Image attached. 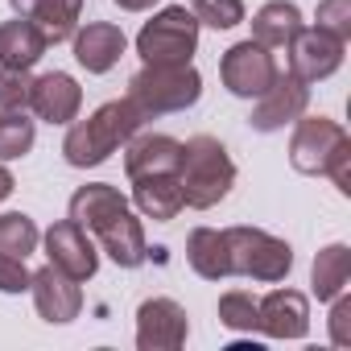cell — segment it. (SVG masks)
Here are the masks:
<instances>
[{
    "label": "cell",
    "instance_id": "obj_1",
    "mask_svg": "<svg viewBox=\"0 0 351 351\" xmlns=\"http://www.w3.org/2000/svg\"><path fill=\"white\" fill-rule=\"evenodd\" d=\"M145 128V116L128 99H108L99 104L87 120H71L62 136V157L75 169H95L104 165L116 149H124L136 132Z\"/></svg>",
    "mask_w": 351,
    "mask_h": 351
},
{
    "label": "cell",
    "instance_id": "obj_2",
    "mask_svg": "<svg viewBox=\"0 0 351 351\" xmlns=\"http://www.w3.org/2000/svg\"><path fill=\"white\" fill-rule=\"evenodd\" d=\"M289 165L310 178H330L339 195H351V136L330 116H298L289 136Z\"/></svg>",
    "mask_w": 351,
    "mask_h": 351
},
{
    "label": "cell",
    "instance_id": "obj_3",
    "mask_svg": "<svg viewBox=\"0 0 351 351\" xmlns=\"http://www.w3.org/2000/svg\"><path fill=\"white\" fill-rule=\"evenodd\" d=\"M178 186H182V203L195 211H211L219 207L232 186H236V161L223 149L219 136L199 132L191 141H182V157H178Z\"/></svg>",
    "mask_w": 351,
    "mask_h": 351
},
{
    "label": "cell",
    "instance_id": "obj_4",
    "mask_svg": "<svg viewBox=\"0 0 351 351\" xmlns=\"http://www.w3.org/2000/svg\"><path fill=\"white\" fill-rule=\"evenodd\" d=\"M124 99L145 120L173 116V112H191L203 99V75L195 71V62H182V66H153V62H145L128 79V95Z\"/></svg>",
    "mask_w": 351,
    "mask_h": 351
},
{
    "label": "cell",
    "instance_id": "obj_5",
    "mask_svg": "<svg viewBox=\"0 0 351 351\" xmlns=\"http://www.w3.org/2000/svg\"><path fill=\"white\" fill-rule=\"evenodd\" d=\"M228 240V261H232V277H252L261 285H281L293 269V248L281 236H269L265 228H223Z\"/></svg>",
    "mask_w": 351,
    "mask_h": 351
},
{
    "label": "cell",
    "instance_id": "obj_6",
    "mask_svg": "<svg viewBox=\"0 0 351 351\" xmlns=\"http://www.w3.org/2000/svg\"><path fill=\"white\" fill-rule=\"evenodd\" d=\"M199 21L186 5H165L161 13H153V21L141 25L136 34V54L141 62H153V66H182V62H195V50H199Z\"/></svg>",
    "mask_w": 351,
    "mask_h": 351
},
{
    "label": "cell",
    "instance_id": "obj_7",
    "mask_svg": "<svg viewBox=\"0 0 351 351\" xmlns=\"http://www.w3.org/2000/svg\"><path fill=\"white\" fill-rule=\"evenodd\" d=\"M277 71H281V66H277V54H273L269 46L252 42V38L228 46L223 58H219V79H223V87H228L236 99H256V95L277 79Z\"/></svg>",
    "mask_w": 351,
    "mask_h": 351
},
{
    "label": "cell",
    "instance_id": "obj_8",
    "mask_svg": "<svg viewBox=\"0 0 351 351\" xmlns=\"http://www.w3.org/2000/svg\"><path fill=\"white\" fill-rule=\"evenodd\" d=\"M42 248H46V261L54 269H62L66 277L75 281H91L99 273V244L87 228H79L75 219H58L42 232Z\"/></svg>",
    "mask_w": 351,
    "mask_h": 351
},
{
    "label": "cell",
    "instance_id": "obj_9",
    "mask_svg": "<svg viewBox=\"0 0 351 351\" xmlns=\"http://www.w3.org/2000/svg\"><path fill=\"white\" fill-rule=\"evenodd\" d=\"M310 108V83H302L289 71H277V79L252 99V132H281L285 124H293L298 116H306Z\"/></svg>",
    "mask_w": 351,
    "mask_h": 351
},
{
    "label": "cell",
    "instance_id": "obj_10",
    "mask_svg": "<svg viewBox=\"0 0 351 351\" xmlns=\"http://www.w3.org/2000/svg\"><path fill=\"white\" fill-rule=\"evenodd\" d=\"M191 335L186 306L173 298H145L136 306V347L141 351H178Z\"/></svg>",
    "mask_w": 351,
    "mask_h": 351
},
{
    "label": "cell",
    "instance_id": "obj_11",
    "mask_svg": "<svg viewBox=\"0 0 351 351\" xmlns=\"http://www.w3.org/2000/svg\"><path fill=\"white\" fill-rule=\"evenodd\" d=\"M285 54H289V75H298L302 83H322V79H330L343 66L347 42L330 38L318 25H302L298 38L285 46Z\"/></svg>",
    "mask_w": 351,
    "mask_h": 351
},
{
    "label": "cell",
    "instance_id": "obj_12",
    "mask_svg": "<svg viewBox=\"0 0 351 351\" xmlns=\"http://www.w3.org/2000/svg\"><path fill=\"white\" fill-rule=\"evenodd\" d=\"M91 236H95L99 252H104L112 265H120V269H141V265L149 261L145 223L132 215V207H120V211H112L108 219H99V223L91 228Z\"/></svg>",
    "mask_w": 351,
    "mask_h": 351
},
{
    "label": "cell",
    "instance_id": "obj_13",
    "mask_svg": "<svg viewBox=\"0 0 351 351\" xmlns=\"http://www.w3.org/2000/svg\"><path fill=\"white\" fill-rule=\"evenodd\" d=\"M83 281H75V277H66L62 269H54L50 261L34 273V281H29V293H34V310H38V318L42 322H50V326H62V322H75L79 314H83V289H79Z\"/></svg>",
    "mask_w": 351,
    "mask_h": 351
},
{
    "label": "cell",
    "instance_id": "obj_14",
    "mask_svg": "<svg viewBox=\"0 0 351 351\" xmlns=\"http://www.w3.org/2000/svg\"><path fill=\"white\" fill-rule=\"evenodd\" d=\"M256 330L265 339H306L310 335V298L302 289H269L256 298Z\"/></svg>",
    "mask_w": 351,
    "mask_h": 351
},
{
    "label": "cell",
    "instance_id": "obj_15",
    "mask_svg": "<svg viewBox=\"0 0 351 351\" xmlns=\"http://www.w3.org/2000/svg\"><path fill=\"white\" fill-rule=\"evenodd\" d=\"M79 108H83V87L75 75L66 71H46L34 79L29 87V112L46 124H71L79 120Z\"/></svg>",
    "mask_w": 351,
    "mask_h": 351
},
{
    "label": "cell",
    "instance_id": "obj_16",
    "mask_svg": "<svg viewBox=\"0 0 351 351\" xmlns=\"http://www.w3.org/2000/svg\"><path fill=\"white\" fill-rule=\"evenodd\" d=\"M71 46H75V62H79L87 75H108V71L124 58L128 38H124V29L112 25V21H87L83 29H75Z\"/></svg>",
    "mask_w": 351,
    "mask_h": 351
},
{
    "label": "cell",
    "instance_id": "obj_17",
    "mask_svg": "<svg viewBox=\"0 0 351 351\" xmlns=\"http://www.w3.org/2000/svg\"><path fill=\"white\" fill-rule=\"evenodd\" d=\"M182 141H173L165 132H136L124 145V173L132 178H149V173H178Z\"/></svg>",
    "mask_w": 351,
    "mask_h": 351
},
{
    "label": "cell",
    "instance_id": "obj_18",
    "mask_svg": "<svg viewBox=\"0 0 351 351\" xmlns=\"http://www.w3.org/2000/svg\"><path fill=\"white\" fill-rule=\"evenodd\" d=\"M9 9H13L17 17H29V21L42 29L46 46H62V42H71L75 29H79L83 0H9Z\"/></svg>",
    "mask_w": 351,
    "mask_h": 351
},
{
    "label": "cell",
    "instance_id": "obj_19",
    "mask_svg": "<svg viewBox=\"0 0 351 351\" xmlns=\"http://www.w3.org/2000/svg\"><path fill=\"white\" fill-rule=\"evenodd\" d=\"M132 207L153 219V223H169L178 219L182 203V186H178V173H149V178H132Z\"/></svg>",
    "mask_w": 351,
    "mask_h": 351
},
{
    "label": "cell",
    "instance_id": "obj_20",
    "mask_svg": "<svg viewBox=\"0 0 351 351\" xmlns=\"http://www.w3.org/2000/svg\"><path fill=\"white\" fill-rule=\"evenodd\" d=\"M302 25L306 21H302V9L293 0H269V5H261L252 13V42H261L269 50H285Z\"/></svg>",
    "mask_w": 351,
    "mask_h": 351
},
{
    "label": "cell",
    "instance_id": "obj_21",
    "mask_svg": "<svg viewBox=\"0 0 351 351\" xmlns=\"http://www.w3.org/2000/svg\"><path fill=\"white\" fill-rule=\"evenodd\" d=\"M46 38L42 29L29 21V17H13L0 25V62L5 66H21V71H34L42 58H46Z\"/></svg>",
    "mask_w": 351,
    "mask_h": 351
},
{
    "label": "cell",
    "instance_id": "obj_22",
    "mask_svg": "<svg viewBox=\"0 0 351 351\" xmlns=\"http://www.w3.org/2000/svg\"><path fill=\"white\" fill-rule=\"evenodd\" d=\"M186 265L203 277V281H223L232 277V261H228V240L219 228H195L186 236Z\"/></svg>",
    "mask_w": 351,
    "mask_h": 351
},
{
    "label": "cell",
    "instance_id": "obj_23",
    "mask_svg": "<svg viewBox=\"0 0 351 351\" xmlns=\"http://www.w3.org/2000/svg\"><path fill=\"white\" fill-rule=\"evenodd\" d=\"M120 207H128V199L112 186V182H87V186H79L75 195H71V203H66V219H75L79 228H95L99 219H108L112 211H120Z\"/></svg>",
    "mask_w": 351,
    "mask_h": 351
},
{
    "label": "cell",
    "instance_id": "obj_24",
    "mask_svg": "<svg viewBox=\"0 0 351 351\" xmlns=\"http://www.w3.org/2000/svg\"><path fill=\"white\" fill-rule=\"evenodd\" d=\"M351 281V248L347 244H326L318 248L314 265H310V293L318 302H330L335 293H343Z\"/></svg>",
    "mask_w": 351,
    "mask_h": 351
},
{
    "label": "cell",
    "instance_id": "obj_25",
    "mask_svg": "<svg viewBox=\"0 0 351 351\" xmlns=\"http://www.w3.org/2000/svg\"><path fill=\"white\" fill-rule=\"evenodd\" d=\"M38 120L25 116V108H0V161H17L34 149Z\"/></svg>",
    "mask_w": 351,
    "mask_h": 351
},
{
    "label": "cell",
    "instance_id": "obj_26",
    "mask_svg": "<svg viewBox=\"0 0 351 351\" xmlns=\"http://www.w3.org/2000/svg\"><path fill=\"white\" fill-rule=\"evenodd\" d=\"M38 244H42V232L25 211H5L0 215V252L29 261L38 252Z\"/></svg>",
    "mask_w": 351,
    "mask_h": 351
},
{
    "label": "cell",
    "instance_id": "obj_27",
    "mask_svg": "<svg viewBox=\"0 0 351 351\" xmlns=\"http://www.w3.org/2000/svg\"><path fill=\"white\" fill-rule=\"evenodd\" d=\"M219 322L236 335H252L256 330V298L244 289H228L219 298Z\"/></svg>",
    "mask_w": 351,
    "mask_h": 351
},
{
    "label": "cell",
    "instance_id": "obj_28",
    "mask_svg": "<svg viewBox=\"0 0 351 351\" xmlns=\"http://www.w3.org/2000/svg\"><path fill=\"white\" fill-rule=\"evenodd\" d=\"M191 13L207 29H236L244 25V0H191Z\"/></svg>",
    "mask_w": 351,
    "mask_h": 351
},
{
    "label": "cell",
    "instance_id": "obj_29",
    "mask_svg": "<svg viewBox=\"0 0 351 351\" xmlns=\"http://www.w3.org/2000/svg\"><path fill=\"white\" fill-rule=\"evenodd\" d=\"M29 87H34L29 71L0 62V108H29Z\"/></svg>",
    "mask_w": 351,
    "mask_h": 351
},
{
    "label": "cell",
    "instance_id": "obj_30",
    "mask_svg": "<svg viewBox=\"0 0 351 351\" xmlns=\"http://www.w3.org/2000/svg\"><path fill=\"white\" fill-rule=\"evenodd\" d=\"M318 29H326L339 42H351V0H318V13H314Z\"/></svg>",
    "mask_w": 351,
    "mask_h": 351
},
{
    "label": "cell",
    "instance_id": "obj_31",
    "mask_svg": "<svg viewBox=\"0 0 351 351\" xmlns=\"http://www.w3.org/2000/svg\"><path fill=\"white\" fill-rule=\"evenodd\" d=\"M326 330H330V343H335V347H351V298H347V289L330 298Z\"/></svg>",
    "mask_w": 351,
    "mask_h": 351
},
{
    "label": "cell",
    "instance_id": "obj_32",
    "mask_svg": "<svg viewBox=\"0 0 351 351\" xmlns=\"http://www.w3.org/2000/svg\"><path fill=\"white\" fill-rule=\"evenodd\" d=\"M29 281H34V273L25 269L21 256L0 252V293H29Z\"/></svg>",
    "mask_w": 351,
    "mask_h": 351
},
{
    "label": "cell",
    "instance_id": "obj_33",
    "mask_svg": "<svg viewBox=\"0 0 351 351\" xmlns=\"http://www.w3.org/2000/svg\"><path fill=\"white\" fill-rule=\"evenodd\" d=\"M13 186H17V178H13V169L0 161V203H5L9 195H13Z\"/></svg>",
    "mask_w": 351,
    "mask_h": 351
},
{
    "label": "cell",
    "instance_id": "obj_34",
    "mask_svg": "<svg viewBox=\"0 0 351 351\" xmlns=\"http://www.w3.org/2000/svg\"><path fill=\"white\" fill-rule=\"evenodd\" d=\"M112 5H116L120 13H145V9L157 5V0H112Z\"/></svg>",
    "mask_w": 351,
    "mask_h": 351
}]
</instances>
